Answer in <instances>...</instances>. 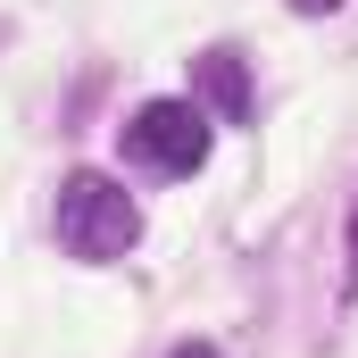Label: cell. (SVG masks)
<instances>
[{
    "label": "cell",
    "instance_id": "1",
    "mask_svg": "<svg viewBox=\"0 0 358 358\" xmlns=\"http://www.w3.org/2000/svg\"><path fill=\"white\" fill-rule=\"evenodd\" d=\"M134 242H142V208H134V192L117 176L76 167V176L59 183V250H67V259L108 267V259H125Z\"/></svg>",
    "mask_w": 358,
    "mask_h": 358
},
{
    "label": "cell",
    "instance_id": "2",
    "mask_svg": "<svg viewBox=\"0 0 358 358\" xmlns=\"http://www.w3.org/2000/svg\"><path fill=\"white\" fill-rule=\"evenodd\" d=\"M125 159L142 176H159V183L200 176V159H208V108L200 100H150V108H134L125 117Z\"/></svg>",
    "mask_w": 358,
    "mask_h": 358
},
{
    "label": "cell",
    "instance_id": "3",
    "mask_svg": "<svg viewBox=\"0 0 358 358\" xmlns=\"http://www.w3.org/2000/svg\"><path fill=\"white\" fill-rule=\"evenodd\" d=\"M192 84H200V100H208L217 117H234V125L259 108V92H250V59H242V50H200Z\"/></svg>",
    "mask_w": 358,
    "mask_h": 358
},
{
    "label": "cell",
    "instance_id": "4",
    "mask_svg": "<svg viewBox=\"0 0 358 358\" xmlns=\"http://www.w3.org/2000/svg\"><path fill=\"white\" fill-rule=\"evenodd\" d=\"M167 358H225L217 342H183V350H167Z\"/></svg>",
    "mask_w": 358,
    "mask_h": 358
},
{
    "label": "cell",
    "instance_id": "5",
    "mask_svg": "<svg viewBox=\"0 0 358 358\" xmlns=\"http://www.w3.org/2000/svg\"><path fill=\"white\" fill-rule=\"evenodd\" d=\"M350 292H358V200H350Z\"/></svg>",
    "mask_w": 358,
    "mask_h": 358
},
{
    "label": "cell",
    "instance_id": "6",
    "mask_svg": "<svg viewBox=\"0 0 358 358\" xmlns=\"http://www.w3.org/2000/svg\"><path fill=\"white\" fill-rule=\"evenodd\" d=\"M292 8H300V17H334L342 0H292Z\"/></svg>",
    "mask_w": 358,
    "mask_h": 358
}]
</instances>
